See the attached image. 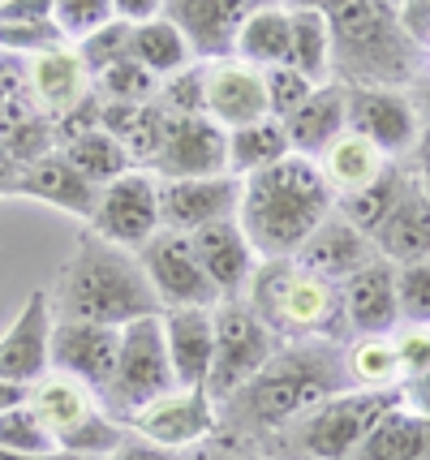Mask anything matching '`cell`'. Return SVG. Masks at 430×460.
Wrapping results in <instances>:
<instances>
[{
    "mask_svg": "<svg viewBox=\"0 0 430 460\" xmlns=\"http://www.w3.org/2000/svg\"><path fill=\"white\" fill-rule=\"evenodd\" d=\"M348 370L345 353H336L331 341H285L271 349V358L263 361V370L233 392L224 404H215V430L228 435H276L288 421H297L310 413L314 404H323L328 396L348 392Z\"/></svg>",
    "mask_w": 430,
    "mask_h": 460,
    "instance_id": "1",
    "label": "cell"
},
{
    "mask_svg": "<svg viewBox=\"0 0 430 460\" xmlns=\"http://www.w3.org/2000/svg\"><path fill=\"white\" fill-rule=\"evenodd\" d=\"M336 190L306 155H285L254 177H241L237 224L250 237L259 262H285L302 250V241L331 216Z\"/></svg>",
    "mask_w": 430,
    "mask_h": 460,
    "instance_id": "2",
    "label": "cell"
},
{
    "mask_svg": "<svg viewBox=\"0 0 430 460\" xmlns=\"http://www.w3.org/2000/svg\"><path fill=\"white\" fill-rule=\"evenodd\" d=\"M57 323H100V327H125L146 314H164L155 288L138 267V254L121 245H108L86 228L74 259L65 262L57 288L48 293Z\"/></svg>",
    "mask_w": 430,
    "mask_h": 460,
    "instance_id": "3",
    "label": "cell"
},
{
    "mask_svg": "<svg viewBox=\"0 0 430 460\" xmlns=\"http://www.w3.org/2000/svg\"><path fill=\"white\" fill-rule=\"evenodd\" d=\"M331 31V82L400 91L417 78L422 48L405 35L396 0H348L328 18Z\"/></svg>",
    "mask_w": 430,
    "mask_h": 460,
    "instance_id": "4",
    "label": "cell"
},
{
    "mask_svg": "<svg viewBox=\"0 0 430 460\" xmlns=\"http://www.w3.org/2000/svg\"><path fill=\"white\" fill-rule=\"evenodd\" d=\"M246 301L276 341H336L345 332L340 284L310 276L293 262H259Z\"/></svg>",
    "mask_w": 430,
    "mask_h": 460,
    "instance_id": "5",
    "label": "cell"
},
{
    "mask_svg": "<svg viewBox=\"0 0 430 460\" xmlns=\"http://www.w3.org/2000/svg\"><path fill=\"white\" fill-rule=\"evenodd\" d=\"M405 401V392H362L348 387L340 396H328L323 404H314L310 413L297 421H288L285 430L267 435L276 443V452L297 460H353V452L362 447L370 435V426L388 413L391 404Z\"/></svg>",
    "mask_w": 430,
    "mask_h": 460,
    "instance_id": "6",
    "label": "cell"
},
{
    "mask_svg": "<svg viewBox=\"0 0 430 460\" xmlns=\"http://www.w3.org/2000/svg\"><path fill=\"white\" fill-rule=\"evenodd\" d=\"M26 404L35 409V418L43 421V430L52 435V443L61 452H74V456H112L125 443L129 426L103 413L100 396L83 387L69 375H57L48 370L39 383L26 387Z\"/></svg>",
    "mask_w": 430,
    "mask_h": 460,
    "instance_id": "7",
    "label": "cell"
},
{
    "mask_svg": "<svg viewBox=\"0 0 430 460\" xmlns=\"http://www.w3.org/2000/svg\"><path fill=\"white\" fill-rule=\"evenodd\" d=\"M177 387L172 379V361L164 349V323L160 314H146L121 327V353H117V370L112 383L103 387V413L117 421H129L143 404H151L155 396H168Z\"/></svg>",
    "mask_w": 430,
    "mask_h": 460,
    "instance_id": "8",
    "label": "cell"
},
{
    "mask_svg": "<svg viewBox=\"0 0 430 460\" xmlns=\"http://www.w3.org/2000/svg\"><path fill=\"white\" fill-rule=\"evenodd\" d=\"M211 327H215V349H211V370H206V396L224 404L233 392H241L263 361L276 349V336L263 327L246 297H220L211 305Z\"/></svg>",
    "mask_w": 430,
    "mask_h": 460,
    "instance_id": "9",
    "label": "cell"
},
{
    "mask_svg": "<svg viewBox=\"0 0 430 460\" xmlns=\"http://www.w3.org/2000/svg\"><path fill=\"white\" fill-rule=\"evenodd\" d=\"M86 228L121 250H143L160 233V177L146 168H129L117 181L100 185V202Z\"/></svg>",
    "mask_w": 430,
    "mask_h": 460,
    "instance_id": "10",
    "label": "cell"
},
{
    "mask_svg": "<svg viewBox=\"0 0 430 460\" xmlns=\"http://www.w3.org/2000/svg\"><path fill=\"white\" fill-rule=\"evenodd\" d=\"M345 129L366 138L383 160H400L422 142V117L405 91L345 86Z\"/></svg>",
    "mask_w": 430,
    "mask_h": 460,
    "instance_id": "11",
    "label": "cell"
},
{
    "mask_svg": "<svg viewBox=\"0 0 430 460\" xmlns=\"http://www.w3.org/2000/svg\"><path fill=\"white\" fill-rule=\"evenodd\" d=\"M138 254V267L146 271V280L155 288V297L164 310H185V305H198V310H211L220 293L215 284L206 280V271L198 267L194 250H189V237L185 233H168L160 228L155 237L146 241Z\"/></svg>",
    "mask_w": 430,
    "mask_h": 460,
    "instance_id": "12",
    "label": "cell"
},
{
    "mask_svg": "<svg viewBox=\"0 0 430 460\" xmlns=\"http://www.w3.org/2000/svg\"><path fill=\"white\" fill-rule=\"evenodd\" d=\"M146 172L160 181H185V177H220L228 172V134L211 117H168L160 146L146 164Z\"/></svg>",
    "mask_w": 430,
    "mask_h": 460,
    "instance_id": "13",
    "label": "cell"
},
{
    "mask_svg": "<svg viewBox=\"0 0 430 460\" xmlns=\"http://www.w3.org/2000/svg\"><path fill=\"white\" fill-rule=\"evenodd\" d=\"M215 401L206 396V387H172L168 396H155L143 404L134 418L125 421L129 435L155 443L164 452H181V447H198L215 435Z\"/></svg>",
    "mask_w": 430,
    "mask_h": 460,
    "instance_id": "14",
    "label": "cell"
},
{
    "mask_svg": "<svg viewBox=\"0 0 430 460\" xmlns=\"http://www.w3.org/2000/svg\"><path fill=\"white\" fill-rule=\"evenodd\" d=\"M271 0H164V18L177 26L189 43L198 65L228 60L241 22Z\"/></svg>",
    "mask_w": 430,
    "mask_h": 460,
    "instance_id": "15",
    "label": "cell"
},
{
    "mask_svg": "<svg viewBox=\"0 0 430 460\" xmlns=\"http://www.w3.org/2000/svg\"><path fill=\"white\" fill-rule=\"evenodd\" d=\"M52 327L57 319H52L48 288H35L0 336V383L31 387L52 370Z\"/></svg>",
    "mask_w": 430,
    "mask_h": 460,
    "instance_id": "16",
    "label": "cell"
},
{
    "mask_svg": "<svg viewBox=\"0 0 430 460\" xmlns=\"http://www.w3.org/2000/svg\"><path fill=\"white\" fill-rule=\"evenodd\" d=\"M241 202V177H185L160 181V228L168 233H198L215 220H233Z\"/></svg>",
    "mask_w": 430,
    "mask_h": 460,
    "instance_id": "17",
    "label": "cell"
},
{
    "mask_svg": "<svg viewBox=\"0 0 430 460\" xmlns=\"http://www.w3.org/2000/svg\"><path fill=\"white\" fill-rule=\"evenodd\" d=\"M121 353V327H100V323H57L52 327V370L69 375L95 396L112 383Z\"/></svg>",
    "mask_w": 430,
    "mask_h": 460,
    "instance_id": "18",
    "label": "cell"
},
{
    "mask_svg": "<svg viewBox=\"0 0 430 460\" xmlns=\"http://www.w3.org/2000/svg\"><path fill=\"white\" fill-rule=\"evenodd\" d=\"M203 117H211L224 134L254 125V120H267L263 69H254L237 57L211 60L203 74Z\"/></svg>",
    "mask_w": 430,
    "mask_h": 460,
    "instance_id": "19",
    "label": "cell"
},
{
    "mask_svg": "<svg viewBox=\"0 0 430 460\" xmlns=\"http://www.w3.org/2000/svg\"><path fill=\"white\" fill-rule=\"evenodd\" d=\"M189 250H194V259H198V267L206 271V280L215 284L220 297H246L250 280H254V271H259V254H254L250 237L241 233L237 216L189 233Z\"/></svg>",
    "mask_w": 430,
    "mask_h": 460,
    "instance_id": "20",
    "label": "cell"
},
{
    "mask_svg": "<svg viewBox=\"0 0 430 460\" xmlns=\"http://www.w3.org/2000/svg\"><path fill=\"white\" fill-rule=\"evenodd\" d=\"M379 259V250H374V241L366 233H357L353 224H345L336 211H331L328 220L319 224L306 241H302V250L293 254V267H302L310 276H319V280L328 284H340L348 280L353 271H362L366 262Z\"/></svg>",
    "mask_w": 430,
    "mask_h": 460,
    "instance_id": "21",
    "label": "cell"
},
{
    "mask_svg": "<svg viewBox=\"0 0 430 460\" xmlns=\"http://www.w3.org/2000/svg\"><path fill=\"white\" fill-rule=\"evenodd\" d=\"M340 310H345V327H353L357 336H391L400 327L396 267L388 259H374L348 280H340Z\"/></svg>",
    "mask_w": 430,
    "mask_h": 460,
    "instance_id": "22",
    "label": "cell"
},
{
    "mask_svg": "<svg viewBox=\"0 0 430 460\" xmlns=\"http://www.w3.org/2000/svg\"><path fill=\"white\" fill-rule=\"evenodd\" d=\"M13 199H35L65 211V216H74V220H91L95 202H100V185H91L61 151H52V155H43L35 164H22Z\"/></svg>",
    "mask_w": 430,
    "mask_h": 460,
    "instance_id": "23",
    "label": "cell"
},
{
    "mask_svg": "<svg viewBox=\"0 0 430 460\" xmlns=\"http://www.w3.org/2000/svg\"><path fill=\"white\" fill-rule=\"evenodd\" d=\"M26 91H31L35 108L52 120L74 112V108H83L95 95L91 74H86V65L78 60V52L69 43L57 48V52H43V57L26 60Z\"/></svg>",
    "mask_w": 430,
    "mask_h": 460,
    "instance_id": "24",
    "label": "cell"
},
{
    "mask_svg": "<svg viewBox=\"0 0 430 460\" xmlns=\"http://www.w3.org/2000/svg\"><path fill=\"white\" fill-rule=\"evenodd\" d=\"M370 241H374L379 259H388L391 267L430 259V202H426V194H422V181L405 177L400 199H396V207L388 211V220L374 228Z\"/></svg>",
    "mask_w": 430,
    "mask_h": 460,
    "instance_id": "25",
    "label": "cell"
},
{
    "mask_svg": "<svg viewBox=\"0 0 430 460\" xmlns=\"http://www.w3.org/2000/svg\"><path fill=\"white\" fill-rule=\"evenodd\" d=\"M164 349L172 361V379L177 387H203L211 370V349H215V327L211 310L185 305V310H164Z\"/></svg>",
    "mask_w": 430,
    "mask_h": 460,
    "instance_id": "26",
    "label": "cell"
},
{
    "mask_svg": "<svg viewBox=\"0 0 430 460\" xmlns=\"http://www.w3.org/2000/svg\"><path fill=\"white\" fill-rule=\"evenodd\" d=\"M285 125V138L293 146V155H306L319 160L331 142L345 134V86L340 82H323L310 91V100L280 120Z\"/></svg>",
    "mask_w": 430,
    "mask_h": 460,
    "instance_id": "27",
    "label": "cell"
},
{
    "mask_svg": "<svg viewBox=\"0 0 430 460\" xmlns=\"http://www.w3.org/2000/svg\"><path fill=\"white\" fill-rule=\"evenodd\" d=\"M430 452V418H422L409 404H391L383 418L370 426L353 460H422Z\"/></svg>",
    "mask_w": 430,
    "mask_h": 460,
    "instance_id": "28",
    "label": "cell"
},
{
    "mask_svg": "<svg viewBox=\"0 0 430 460\" xmlns=\"http://www.w3.org/2000/svg\"><path fill=\"white\" fill-rule=\"evenodd\" d=\"M100 129L121 142L134 168H146L164 134V108L160 103H100Z\"/></svg>",
    "mask_w": 430,
    "mask_h": 460,
    "instance_id": "29",
    "label": "cell"
},
{
    "mask_svg": "<svg viewBox=\"0 0 430 460\" xmlns=\"http://www.w3.org/2000/svg\"><path fill=\"white\" fill-rule=\"evenodd\" d=\"M233 57L254 65V69H271V65H285L288 60V4L285 0H271L263 9H254L233 43Z\"/></svg>",
    "mask_w": 430,
    "mask_h": 460,
    "instance_id": "30",
    "label": "cell"
},
{
    "mask_svg": "<svg viewBox=\"0 0 430 460\" xmlns=\"http://www.w3.org/2000/svg\"><path fill=\"white\" fill-rule=\"evenodd\" d=\"M129 57L138 60L143 69H151L160 82L194 65V52H189L185 35L164 18V13H160V18H151V22L129 26Z\"/></svg>",
    "mask_w": 430,
    "mask_h": 460,
    "instance_id": "31",
    "label": "cell"
},
{
    "mask_svg": "<svg viewBox=\"0 0 430 460\" xmlns=\"http://www.w3.org/2000/svg\"><path fill=\"white\" fill-rule=\"evenodd\" d=\"M285 65H293L314 86L331 82V31L323 13L288 4V60Z\"/></svg>",
    "mask_w": 430,
    "mask_h": 460,
    "instance_id": "32",
    "label": "cell"
},
{
    "mask_svg": "<svg viewBox=\"0 0 430 460\" xmlns=\"http://www.w3.org/2000/svg\"><path fill=\"white\" fill-rule=\"evenodd\" d=\"M314 164H319V172L328 177V185L336 194H353V190L370 185L374 177H383V168H388V160H383L366 138H357V134H348V129L331 142Z\"/></svg>",
    "mask_w": 430,
    "mask_h": 460,
    "instance_id": "33",
    "label": "cell"
},
{
    "mask_svg": "<svg viewBox=\"0 0 430 460\" xmlns=\"http://www.w3.org/2000/svg\"><path fill=\"white\" fill-rule=\"evenodd\" d=\"M285 155H293V146L285 138L280 120H254L241 129H228V172L233 177H254L271 164H280Z\"/></svg>",
    "mask_w": 430,
    "mask_h": 460,
    "instance_id": "34",
    "label": "cell"
},
{
    "mask_svg": "<svg viewBox=\"0 0 430 460\" xmlns=\"http://www.w3.org/2000/svg\"><path fill=\"white\" fill-rule=\"evenodd\" d=\"M400 185H405V172H396V168H383V177H374L370 185H362V190H353V194H336V216L345 224H353L357 233H366V237H374V228L388 220V211L396 207V199H400Z\"/></svg>",
    "mask_w": 430,
    "mask_h": 460,
    "instance_id": "35",
    "label": "cell"
},
{
    "mask_svg": "<svg viewBox=\"0 0 430 460\" xmlns=\"http://www.w3.org/2000/svg\"><path fill=\"white\" fill-rule=\"evenodd\" d=\"M345 370L348 383L362 392H396L405 383L391 336H357V344L345 353Z\"/></svg>",
    "mask_w": 430,
    "mask_h": 460,
    "instance_id": "36",
    "label": "cell"
},
{
    "mask_svg": "<svg viewBox=\"0 0 430 460\" xmlns=\"http://www.w3.org/2000/svg\"><path fill=\"white\" fill-rule=\"evenodd\" d=\"M61 155L74 164L91 185H108V181H117L121 172L134 168L129 155L121 151V142L112 138V134H103L100 125H95V129H86V134H78L74 142H65Z\"/></svg>",
    "mask_w": 430,
    "mask_h": 460,
    "instance_id": "37",
    "label": "cell"
},
{
    "mask_svg": "<svg viewBox=\"0 0 430 460\" xmlns=\"http://www.w3.org/2000/svg\"><path fill=\"white\" fill-rule=\"evenodd\" d=\"M91 86H95L100 103H155V95H160V78L143 69L134 57L108 65L103 74L91 78Z\"/></svg>",
    "mask_w": 430,
    "mask_h": 460,
    "instance_id": "38",
    "label": "cell"
},
{
    "mask_svg": "<svg viewBox=\"0 0 430 460\" xmlns=\"http://www.w3.org/2000/svg\"><path fill=\"white\" fill-rule=\"evenodd\" d=\"M65 48V35L57 31V22H0V57L13 60H35L43 52Z\"/></svg>",
    "mask_w": 430,
    "mask_h": 460,
    "instance_id": "39",
    "label": "cell"
},
{
    "mask_svg": "<svg viewBox=\"0 0 430 460\" xmlns=\"http://www.w3.org/2000/svg\"><path fill=\"white\" fill-rule=\"evenodd\" d=\"M0 447L4 452H57L52 435L43 430V421L26 401L0 409Z\"/></svg>",
    "mask_w": 430,
    "mask_h": 460,
    "instance_id": "40",
    "label": "cell"
},
{
    "mask_svg": "<svg viewBox=\"0 0 430 460\" xmlns=\"http://www.w3.org/2000/svg\"><path fill=\"white\" fill-rule=\"evenodd\" d=\"M74 52H78V60L86 65V74L95 78V74H103L108 65H117V60L129 57V22H108V26H100V31H91L86 40L69 43Z\"/></svg>",
    "mask_w": 430,
    "mask_h": 460,
    "instance_id": "41",
    "label": "cell"
},
{
    "mask_svg": "<svg viewBox=\"0 0 430 460\" xmlns=\"http://www.w3.org/2000/svg\"><path fill=\"white\" fill-rule=\"evenodd\" d=\"M396 310L400 323L430 327V259L396 267Z\"/></svg>",
    "mask_w": 430,
    "mask_h": 460,
    "instance_id": "42",
    "label": "cell"
},
{
    "mask_svg": "<svg viewBox=\"0 0 430 460\" xmlns=\"http://www.w3.org/2000/svg\"><path fill=\"white\" fill-rule=\"evenodd\" d=\"M263 91H267V117L285 120L310 100L314 82L302 78L293 65H271V69H263Z\"/></svg>",
    "mask_w": 430,
    "mask_h": 460,
    "instance_id": "43",
    "label": "cell"
},
{
    "mask_svg": "<svg viewBox=\"0 0 430 460\" xmlns=\"http://www.w3.org/2000/svg\"><path fill=\"white\" fill-rule=\"evenodd\" d=\"M52 22L65 43H78L112 22V0H52Z\"/></svg>",
    "mask_w": 430,
    "mask_h": 460,
    "instance_id": "44",
    "label": "cell"
},
{
    "mask_svg": "<svg viewBox=\"0 0 430 460\" xmlns=\"http://www.w3.org/2000/svg\"><path fill=\"white\" fill-rule=\"evenodd\" d=\"M203 74L206 65H189L181 74H172V78L160 82V95L155 103L164 108L168 117H203Z\"/></svg>",
    "mask_w": 430,
    "mask_h": 460,
    "instance_id": "45",
    "label": "cell"
},
{
    "mask_svg": "<svg viewBox=\"0 0 430 460\" xmlns=\"http://www.w3.org/2000/svg\"><path fill=\"white\" fill-rule=\"evenodd\" d=\"M391 344H396V358H400V375H405V383L430 370V327L400 323V327L391 332Z\"/></svg>",
    "mask_w": 430,
    "mask_h": 460,
    "instance_id": "46",
    "label": "cell"
},
{
    "mask_svg": "<svg viewBox=\"0 0 430 460\" xmlns=\"http://www.w3.org/2000/svg\"><path fill=\"white\" fill-rule=\"evenodd\" d=\"M26 103H35V100H31V91H26V69H22V60H18V69H13V57H0V120L13 117V112L26 108Z\"/></svg>",
    "mask_w": 430,
    "mask_h": 460,
    "instance_id": "47",
    "label": "cell"
},
{
    "mask_svg": "<svg viewBox=\"0 0 430 460\" xmlns=\"http://www.w3.org/2000/svg\"><path fill=\"white\" fill-rule=\"evenodd\" d=\"M396 18L422 52H430V0H396Z\"/></svg>",
    "mask_w": 430,
    "mask_h": 460,
    "instance_id": "48",
    "label": "cell"
},
{
    "mask_svg": "<svg viewBox=\"0 0 430 460\" xmlns=\"http://www.w3.org/2000/svg\"><path fill=\"white\" fill-rule=\"evenodd\" d=\"M52 0H0V22H48Z\"/></svg>",
    "mask_w": 430,
    "mask_h": 460,
    "instance_id": "49",
    "label": "cell"
},
{
    "mask_svg": "<svg viewBox=\"0 0 430 460\" xmlns=\"http://www.w3.org/2000/svg\"><path fill=\"white\" fill-rule=\"evenodd\" d=\"M160 13H164V0H112V18L129 22V26L160 18Z\"/></svg>",
    "mask_w": 430,
    "mask_h": 460,
    "instance_id": "50",
    "label": "cell"
},
{
    "mask_svg": "<svg viewBox=\"0 0 430 460\" xmlns=\"http://www.w3.org/2000/svg\"><path fill=\"white\" fill-rule=\"evenodd\" d=\"M103 460H181L177 452H164V447H155V443L138 439V435H125V443L112 452V456Z\"/></svg>",
    "mask_w": 430,
    "mask_h": 460,
    "instance_id": "51",
    "label": "cell"
},
{
    "mask_svg": "<svg viewBox=\"0 0 430 460\" xmlns=\"http://www.w3.org/2000/svg\"><path fill=\"white\" fill-rule=\"evenodd\" d=\"M18 177H22V164L0 146V199H13V190H18Z\"/></svg>",
    "mask_w": 430,
    "mask_h": 460,
    "instance_id": "52",
    "label": "cell"
},
{
    "mask_svg": "<svg viewBox=\"0 0 430 460\" xmlns=\"http://www.w3.org/2000/svg\"><path fill=\"white\" fill-rule=\"evenodd\" d=\"M0 460H95V456H74V452H4L0 447Z\"/></svg>",
    "mask_w": 430,
    "mask_h": 460,
    "instance_id": "53",
    "label": "cell"
},
{
    "mask_svg": "<svg viewBox=\"0 0 430 460\" xmlns=\"http://www.w3.org/2000/svg\"><path fill=\"white\" fill-rule=\"evenodd\" d=\"M285 4H293V9H314V13H323V18H331L336 9H345L348 0H285Z\"/></svg>",
    "mask_w": 430,
    "mask_h": 460,
    "instance_id": "54",
    "label": "cell"
},
{
    "mask_svg": "<svg viewBox=\"0 0 430 460\" xmlns=\"http://www.w3.org/2000/svg\"><path fill=\"white\" fill-rule=\"evenodd\" d=\"M185 460H241V456H233V452H224V447H215V443H198V447H189V456Z\"/></svg>",
    "mask_w": 430,
    "mask_h": 460,
    "instance_id": "55",
    "label": "cell"
},
{
    "mask_svg": "<svg viewBox=\"0 0 430 460\" xmlns=\"http://www.w3.org/2000/svg\"><path fill=\"white\" fill-rule=\"evenodd\" d=\"M22 401H26V387H18V383H0V409L22 404Z\"/></svg>",
    "mask_w": 430,
    "mask_h": 460,
    "instance_id": "56",
    "label": "cell"
},
{
    "mask_svg": "<svg viewBox=\"0 0 430 460\" xmlns=\"http://www.w3.org/2000/svg\"><path fill=\"white\" fill-rule=\"evenodd\" d=\"M417 181H422V194H426V202H430V164L422 168V177H417Z\"/></svg>",
    "mask_w": 430,
    "mask_h": 460,
    "instance_id": "57",
    "label": "cell"
}]
</instances>
